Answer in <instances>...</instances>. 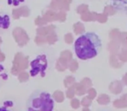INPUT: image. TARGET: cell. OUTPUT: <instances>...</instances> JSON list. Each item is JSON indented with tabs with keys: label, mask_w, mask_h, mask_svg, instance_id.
I'll list each match as a JSON object with an SVG mask.
<instances>
[{
	"label": "cell",
	"mask_w": 127,
	"mask_h": 111,
	"mask_svg": "<svg viewBox=\"0 0 127 111\" xmlns=\"http://www.w3.org/2000/svg\"><path fill=\"white\" fill-rule=\"evenodd\" d=\"M9 24V17L6 15H4V16L0 15V29H7Z\"/></svg>",
	"instance_id": "3"
},
{
	"label": "cell",
	"mask_w": 127,
	"mask_h": 111,
	"mask_svg": "<svg viewBox=\"0 0 127 111\" xmlns=\"http://www.w3.org/2000/svg\"><path fill=\"white\" fill-rule=\"evenodd\" d=\"M102 48V42L98 36L88 32L80 36L75 42V52L77 57L82 60L93 58L99 53Z\"/></svg>",
	"instance_id": "1"
},
{
	"label": "cell",
	"mask_w": 127,
	"mask_h": 111,
	"mask_svg": "<svg viewBox=\"0 0 127 111\" xmlns=\"http://www.w3.org/2000/svg\"><path fill=\"white\" fill-rule=\"evenodd\" d=\"M3 69H4V68H3L2 66L0 65V72H2V71H3Z\"/></svg>",
	"instance_id": "4"
},
{
	"label": "cell",
	"mask_w": 127,
	"mask_h": 111,
	"mask_svg": "<svg viewBox=\"0 0 127 111\" xmlns=\"http://www.w3.org/2000/svg\"><path fill=\"white\" fill-rule=\"evenodd\" d=\"M54 101L48 93L44 91H36L29 98L27 102V109L29 110H52Z\"/></svg>",
	"instance_id": "2"
}]
</instances>
